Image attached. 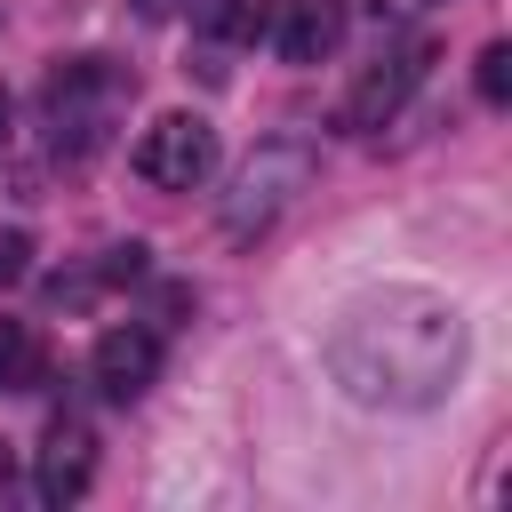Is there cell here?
<instances>
[{
	"instance_id": "obj_8",
	"label": "cell",
	"mask_w": 512,
	"mask_h": 512,
	"mask_svg": "<svg viewBox=\"0 0 512 512\" xmlns=\"http://www.w3.org/2000/svg\"><path fill=\"white\" fill-rule=\"evenodd\" d=\"M344 32H352V8L344 0H280V24H272L280 64H328L344 48Z\"/></svg>"
},
{
	"instance_id": "obj_10",
	"label": "cell",
	"mask_w": 512,
	"mask_h": 512,
	"mask_svg": "<svg viewBox=\"0 0 512 512\" xmlns=\"http://www.w3.org/2000/svg\"><path fill=\"white\" fill-rule=\"evenodd\" d=\"M48 376V344L32 320H0V392H32Z\"/></svg>"
},
{
	"instance_id": "obj_7",
	"label": "cell",
	"mask_w": 512,
	"mask_h": 512,
	"mask_svg": "<svg viewBox=\"0 0 512 512\" xmlns=\"http://www.w3.org/2000/svg\"><path fill=\"white\" fill-rule=\"evenodd\" d=\"M88 480H96V432H88L80 416H56V424H48V440H40L32 488H40V504H80V496H88Z\"/></svg>"
},
{
	"instance_id": "obj_6",
	"label": "cell",
	"mask_w": 512,
	"mask_h": 512,
	"mask_svg": "<svg viewBox=\"0 0 512 512\" xmlns=\"http://www.w3.org/2000/svg\"><path fill=\"white\" fill-rule=\"evenodd\" d=\"M88 376H96L104 400H144L152 376H160V336L136 328V320H128V328H104L96 352H88Z\"/></svg>"
},
{
	"instance_id": "obj_2",
	"label": "cell",
	"mask_w": 512,
	"mask_h": 512,
	"mask_svg": "<svg viewBox=\"0 0 512 512\" xmlns=\"http://www.w3.org/2000/svg\"><path fill=\"white\" fill-rule=\"evenodd\" d=\"M136 96V72L112 64V56H56L48 80H40V120H48V144L64 160H88L112 144L120 112Z\"/></svg>"
},
{
	"instance_id": "obj_5",
	"label": "cell",
	"mask_w": 512,
	"mask_h": 512,
	"mask_svg": "<svg viewBox=\"0 0 512 512\" xmlns=\"http://www.w3.org/2000/svg\"><path fill=\"white\" fill-rule=\"evenodd\" d=\"M424 72H432V40H400V48H384L352 88H344V128L352 136H376V128H392L400 112H408V96L424 88Z\"/></svg>"
},
{
	"instance_id": "obj_15",
	"label": "cell",
	"mask_w": 512,
	"mask_h": 512,
	"mask_svg": "<svg viewBox=\"0 0 512 512\" xmlns=\"http://www.w3.org/2000/svg\"><path fill=\"white\" fill-rule=\"evenodd\" d=\"M0 144H8V88H0Z\"/></svg>"
},
{
	"instance_id": "obj_13",
	"label": "cell",
	"mask_w": 512,
	"mask_h": 512,
	"mask_svg": "<svg viewBox=\"0 0 512 512\" xmlns=\"http://www.w3.org/2000/svg\"><path fill=\"white\" fill-rule=\"evenodd\" d=\"M432 8H448V0H368L376 24H416V16H432Z\"/></svg>"
},
{
	"instance_id": "obj_9",
	"label": "cell",
	"mask_w": 512,
	"mask_h": 512,
	"mask_svg": "<svg viewBox=\"0 0 512 512\" xmlns=\"http://www.w3.org/2000/svg\"><path fill=\"white\" fill-rule=\"evenodd\" d=\"M200 32L224 48H256L272 32V0H200Z\"/></svg>"
},
{
	"instance_id": "obj_3",
	"label": "cell",
	"mask_w": 512,
	"mask_h": 512,
	"mask_svg": "<svg viewBox=\"0 0 512 512\" xmlns=\"http://www.w3.org/2000/svg\"><path fill=\"white\" fill-rule=\"evenodd\" d=\"M312 176H320V152H312L304 136H264V144L232 168V184H224V200H216V232H224V240H264V232L312 192Z\"/></svg>"
},
{
	"instance_id": "obj_14",
	"label": "cell",
	"mask_w": 512,
	"mask_h": 512,
	"mask_svg": "<svg viewBox=\"0 0 512 512\" xmlns=\"http://www.w3.org/2000/svg\"><path fill=\"white\" fill-rule=\"evenodd\" d=\"M104 280H144V248L128 240V248H112V264H104Z\"/></svg>"
},
{
	"instance_id": "obj_4",
	"label": "cell",
	"mask_w": 512,
	"mask_h": 512,
	"mask_svg": "<svg viewBox=\"0 0 512 512\" xmlns=\"http://www.w3.org/2000/svg\"><path fill=\"white\" fill-rule=\"evenodd\" d=\"M128 168H136L152 192H200L208 168H216V128H208L200 112H160V120L136 136Z\"/></svg>"
},
{
	"instance_id": "obj_11",
	"label": "cell",
	"mask_w": 512,
	"mask_h": 512,
	"mask_svg": "<svg viewBox=\"0 0 512 512\" xmlns=\"http://www.w3.org/2000/svg\"><path fill=\"white\" fill-rule=\"evenodd\" d=\"M472 80H480V104H512V48H504V40H488Z\"/></svg>"
},
{
	"instance_id": "obj_12",
	"label": "cell",
	"mask_w": 512,
	"mask_h": 512,
	"mask_svg": "<svg viewBox=\"0 0 512 512\" xmlns=\"http://www.w3.org/2000/svg\"><path fill=\"white\" fill-rule=\"evenodd\" d=\"M24 272H32V232L8 224V232H0V288H16Z\"/></svg>"
},
{
	"instance_id": "obj_1",
	"label": "cell",
	"mask_w": 512,
	"mask_h": 512,
	"mask_svg": "<svg viewBox=\"0 0 512 512\" xmlns=\"http://www.w3.org/2000/svg\"><path fill=\"white\" fill-rule=\"evenodd\" d=\"M320 360L344 400L384 416H432L464 376V312L440 288H408V280L360 288L336 312Z\"/></svg>"
}]
</instances>
